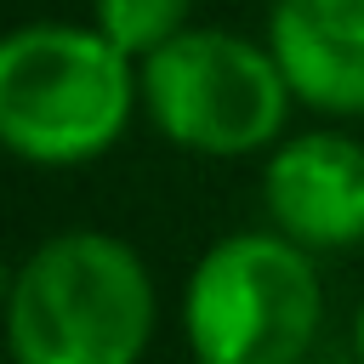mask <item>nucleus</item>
<instances>
[{
	"label": "nucleus",
	"mask_w": 364,
	"mask_h": 364,
	"mask_svg": "<svg viewBox=\"0 0 364 364\" xmlns=\"http://www.w3.org/2000/svg\"><path fill=\"white\" fill-rule=\"evenodd\" d=\"M159 296L148 262L102 228L40 239L11 273V364H142Z\"/></svg>",
	"instance_id": "obj_1"
},
{
	"label": "nucleus",
	"mask_w": 364,
	"mask_h": 364,
	"mask_svg": "<svg viewBox=\"0 0 364 364\" xmlns=\"http://www.w3.org/2000/svg\"><path fill=\"white\" fill-rule=\"evenodd\" d=\"M136 102L142 74L97 23H23L0 40V142L23 165L102 159Z\"/></svg>",
	"instance_id": "obj_2"
},
{
	"label": "nucleus",
	"mask_w": 364,
	"mask_h": 364,
	"mask_svg": "<svg viewBox=\"0 0 364 364\" xmlns=\"http://www.w3.org/2000/svg\"><path fill=\"white\" fill-rule=\"evenodd\" d=\"M318 324V262L279 228L228 233L188 273L182 336L193 364H301Z\"/></svg>",
	"instance_id": "obj_3"
},
{
	"label": "nucleus",
	"mask_w": 364,
	"mask_h": 364,
	"mask_svg": "<svg viewBox=\"0 0 364 364\" xmlns=\"http://www.w3.org/2000/svg\"><path fill=\"white\" fill-rule=\"evenodd\" d=\"M136 74L154 131L171 148L205 159H245L279 148L296 102L273 46L228 28H182L171 46L142 57Z\"/></svg>",
	"instance_id": "obj_4"
},
{
	"label": "nucleus",
	"mask_w": 364,
	"mask_h": 364,
	"mask_svg": "<svg viewBox=\"0 0 364 364\" xmlns=\"http://www.w3.org/2000/svg\"><path fill=\"white\" fill-rule=\"evenodd\" d=\"M267 222L313 256L364 245V142L347 131H301L267 148Z\"/></svg>",
	"instance_id": "obj_5"
},
{
	"label": "nucleus",
	"mask_w": 364,
	"mask_h": 364,
	"mask_svg": "<svg viewBox=\"0 0 364 364\" xmlns=\"http://www.w3.org/2000/svg\"><path fill=\"white\" fill-rule=\"evenodd\" d=\"M267 46L296 102L330 119L364 114V0H273Z\"/></svg>",
	"instance_id": "obj_6"
},
{
	"label": "nucleus",
	"mask_w": 364,
	"mask_h": 364,
	"mask_svg": "<svg viewBox=\"0 0 364 364\" xmlns=\"http://www.w3.org/2000/svg\"><path fill=\"white\" fill-rule=\"evenodd\" d=\"M188 11H193V0H91V23H97L131 63L154 57V51L171 46L182 28H193Z\"/></svg>",
	"instance_id": "obj_7"
},
{
	"label": "nucleus",
	"mask_w": 364,
	"mask_h": 364,
	"mask_svg": "<svg viewBox=\"0 0 364 364\" xmlns=\"http://www.w3.org/2000/svg\"><path fill=\"white\" fill-rule=\"evenodd\" d=\"M353 353H358V364H364V307H358V318H353Z\"/></svg>",
	"instance_id": "obj_8"
}]
</instances>
